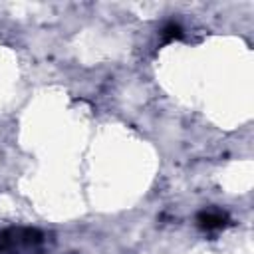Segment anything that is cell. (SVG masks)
<instances>
[{
  "instance_id": "cell-1",
  "label": "cell",
  "mask_w": 254,
  "mask_h": 254,
  "mask_svg": "<svg viewBox=\"0 0 254 254\" xmlns=\"http://www.w3.org/2000/svg\"><path fill=\"white\" fill-rule=\"evenodd\" d=\"M46 236L36 228H4L0 230V254H28L44 244Z\"/></svg>"
},
{
  "instance_id": "cell-3",
  "label": "cell",
  "mask_w": 254,
  "mask_h": 254,
  "mask_svg": "<svg viewBox=\"0 0 254 254\" xmlns=\"http://www.w3.org/2000/svg\"><path fill=\"white\" fill-rule=\"evenodd\" d=\"M163 32H165V38H167V40H173V38H179V36H181V28H179V24H175V22L167 24V26L163 28Z\"/></svg>"
},
{
  "instance_id": "cell-2",
  "label": "cell",
  "mask_w": 254,
  "mask_h": 254,
  "mask_svg": "<svg viewBox=\"0 0 254 254\" xmlns=\"http://www.w3.org/2000/svg\"><path fill=\"white\" fill-rule=\"evenodd\" d=\"M228 214L220 208H204L196 214V224L200 230H206V232H212V230H220L228 224Z\"/></svg>"
}]
</instances>
